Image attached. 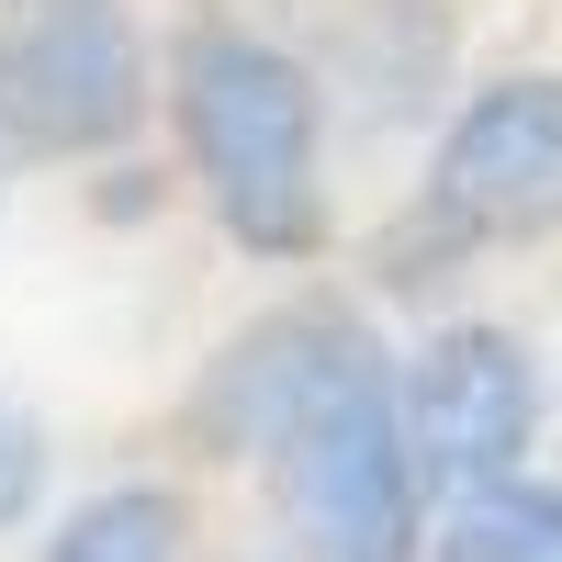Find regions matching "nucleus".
Wrapping results in <instances>:
<instances>
[{
    "mask_svg": "<svg viewBox=\"0 0 562 562\" xmlns=\"http://www.w3.org/2000/svg\"><path fill=\"white\" fill-rule=\"evenodd\" d=\"M214 428L248 439V450H281L326 562H416V484H428V461H416L405 394L383 383V360L360 349L349 315L259 326L214 383Z\"/></svg>",
    "mask_w": 562,
    "mask_h": 562,
    "instance_id": "1",
    "label": "nucleus"
},
{
    "mask_svg": "<svg viewBox=\"0 0 562 562\" xmlns=\"http://www.w3.org/2000/svg\"><path fill=\"white\" fill-rule=\"evenodd\" d=\"M180 135H192V169H203L237 248L304 259L326 237L315 79L270 34H192V57H180Z\"/></svg>",
    "mask_w": 562,
    "mask_h": 562,
    "instance_id": "2",
    "label": "nucleus"
},
{
    "mask_svg": "<svg viewBox=\"0 0 562 562\" xmlns=\"http://www.w3.org/2000/svg\"><path fill=\"white\" fill-rule=\"evenodd\" d=\"M147 113L124 0H0V135L23 158H102Z\"/></svg>",
    "mask_w": 562,
    "mask_h": 562,
    "instance_id": "3",
    "label": "nucleus"
},
{
    "mask_svg": "<svg viewBox=\"0 0 562 562\" xmlns=\"http://www.w3.org/2000/svg\"><path fill=\"white\" fill-rule=\"evenodd\" d=\"M428 225L461 248L562 225V79H495L428 158Z\"/></svg>",
    "mask_w": 562,
    "mask_h": 562,
    "instance_id": "4",
    "label": "nucleus"
},
{
    "mask_svg": "<svg viewBox=\"0 0 562 562\" xmlns=\"http://www.w3.org/2000/svg\"><path fill=\"white\" fill-rule=\"evenodd\" d=\"M529 416H540V383H529V349L506 338V326H450V338L416 360V383H405L416 461H428V484H450V495L518 484Z\"/></svg>",
    "mask_w": 562,
    "mask_h": 562,
    "instance_id": "5",
    "label": "nucleus"
},
{
    "mask_svg": "<svg viewBox=\"0 0 562 562\" xmlns=\"http://www.w3.org/2000/svg\"><path fill=\"white\" fill-rule=\"evenodd\" d=\"M45 562H180V506L158 484H113L45 540Z\"/></svg>",
    "mask_w": 562,
    "mask_h": 562,
    "instance_id": "6",
    "label": "nucleus"
},
{
    "mask_svg": "<svg viewBox=\"0 0 562 562\" xmlns=\"http://www.w3.org/2000/svg\"><path fill=\"white\" fill-rule=\"evenodd\" d=\"M34 484H45V450H34V428H23V416L0 405V529H12L23 506H34Z\"/></svg>",
    "mask_w": 562,
    "mask_h": 562,
    "instance_id": "7",
    "label": "nucleus"
}]
</instances>
